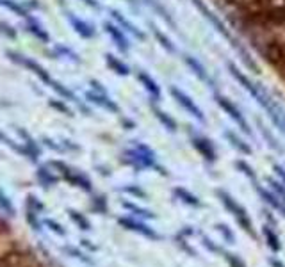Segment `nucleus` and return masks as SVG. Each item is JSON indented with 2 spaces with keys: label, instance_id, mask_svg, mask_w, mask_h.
Wrapping results in <instances>:
<instances>
[{
  "label": "nucleus",
  "instance_id": "nucleus-13",
  "mask_svg": "<svg viewBox=\"0 0 285 267\" xmlns=\"http://www.w3.org/2000/svg\"><path fill=\"white\" fill-rule=\"evenodd\" d=\"M202 244L205 246V248H207L210 253H216V255H221V253H223V248L216 244L212 239H208L207 235H202Z\"/></svg>",
  "mask_w": 285,
  "mask_h": 267
},
{
  "label": "nucleus",
  "instance_id": "nucleus-16",
  "mask_svg": "<svg viewBox=\"0 0 285 267\" xmlns=\"http://www.w3.org/2000/svg\"><path fill=\"white\" fill-rule=\"evenodd\" d=\"M107 63H109V66H112V68H114L116 73H121V75H125L127 71H128V70H127V66L121 64L120 61H116L112 55H107Z\"/></svg>",
  "mask_w": 285,
  "mask_h": 267
},
{
  "label": "nucleus",
  "instance_id": "nucleus-24",
  "mask_svg": "<svg viewBox=\"0 0 285 267\" xmlns=\"http://www.w3.org/2000/svg\"><path fill=\"white\" fill-rule=\"evenodd\" d=\"M125 191L130 192V194H134V196H139V198H144V196H146V194H144L141 189H136V187H127Z\"/></svg>",
  "mask_w": 285,
  "mask_h": 267
},
{
  "label": "nucleus",
  "instance_id": "nucleus-26",
  "mask_svg": "<svg viewBox=\"0 0 285 267\" xmlns=\"http://www.w3.org/2000/svg\"><path fill=\"white\" fill-rule=\"evenodd\" d=\"M274 173L278 174V178L282 182H284V186H285V169L284 168H280V166H274Z\"/></svg>",
  "mask_w": 285,
  "mask_h": 267
},
{
  "label": "nucleus",
  "instance_id": "nucleus-25",
  "mask_svg": "<svg viewBox=\"0 0 285 267\" xmlns=\"http://www.w3.org/2000/svg\"><path fill=\"white\" fill-rule=\"evenodd\" d=\"M268 264L271 267H285V264L282 260H278V258H274V256H269V260H268Z\"/></svg>",
  "mask_w": 285,
  "mask_h": 267
},
{
  "label": "nucleus",
  "instance_id": "nucleus-14",
  "mask_svg": "<svg viewBox=\"0 0 285 267\" xmlns=\"http://www.w3.org/2000/svg\"><path fill=\"white\" fill-rule=\"evenodd\" d=\"M139 79L142 80V84L146 86V89H148L150 93L154 94V96H159V87L155 86V82L152 80V79H150L148 75H144V73H141V75H139Z\"/></svg>",
  "mask_w": 285,
  "mask_h": 267
},
{
  "label": "nucleus",
  "instance_id": "nucleus-12",
  "mask_svg": "<svg viewBox=\"0 0 285 267\" xmlns=\"http://www.w3.org/2000/svg\"><path fill=\"white\" fill-rule=\"evenodd\" d=\"M226 137H228V141L232 142V146L237 148L239 152H242V153H252V148L248 146V144H246V142H244V141H242V139H239V137H236V136H234V134H230V132L226 134Z\"/></svg>",
  "mask_w": 285,
  "mask_h": 267
},
{
  "label": "nucleus",
  "instance_id": "nucleus-8",
  "mask_svg": "<svg viewBox=\"0 0 285 267\" xmlns=\"http://www.w3.org/2000/svg\"><path fill=\"white\" fill-rule=\"evenodd\" d=\"M221 256H223V258L226 260L228 267H248L246 264H244V260H242V258H241L239 255H236V253H230V251L223 250Z\"/></svg>",
  "mask_w": 285,
  "mask_h": 267
},
{
  "label": "nucleus",
  "instance_id": "nucleus-7",
  "mask_svg": "<svg viewBox=\"0 0 285 267\" xmlns=\"http://www.w3.org/2000/svg\"><path fill=\"white\" fill-rule=\"evenodd\" d=\"M218 104H220L221 107H223V109H225L226 112H228V114H230L232 118H234V120L239 121V123H241V126H242V128H244V130L250 132V130H248V126H246V121L242 120L241 112H239V110H237L236 107H234V105H232L230 102H228V100H226V98H218Z\"/></svg>",
  "mask_w": 285,
  "mask_h": 267
},
{
  "label": "nucleus",
  "instance_id": "nucleus-22",
  "mask_svg": "<svg viewBox=\"0 0 285 267\" xmlns=\"http://www.w3.org/2000/svg\"><path fill=\"white\" fill-rule=\"evenodd\" d=\"M45 224H47V226H50V230H52V232H55L57 235H66L64 228H63L61 224L55 223V221H52V219H45Z\"/></svg>",
  "mask_w": 285,
  "mask_h": 267
},
{
  "label": "nucleus",
  "instance_id": "nucleus-4",
  "mask_svg": "<svg viewBox=\"0 0 285 267\" xmlns=\"http://www.w3.org/2000/svg\"><path fill=\"white\" fill-rule=\"evenodd\" d=\"M192 146L202 153V157L205 158V160H208V162H214V160H216V150H214V146L210 144V141L203 139V137H194V139H192Z\"/></svg>",
  "mask_w": 285,
  "mask_h": 267
},
{
  "label": "nucleus",
  "instance_id": "nucleus-20",
  "mask_svg": "<svg viewBox=\"0 0 285 267\" xmlns=\"http://www.w3.org/2000/svg\"><path fill=\"white\" fill-rule=\"evenodd\" d=\"M176 242H178V246H180V248H182V250H184V251H186L187 255H191V256H198V253H196V251H194V250H192L191 246L187 244L186 239H184V237H176Z\"/></svg>",
  "mask_w": 285,
  "mask_h": 267
},
{
  "label": "nucleus",
  "instance_id": "nucleus-10",
  "mask_svg": "<svg viewBox=\"0 0 285 267\" xmlns=\"http://www.w3.org/2000/svg\"><path fill=\"white\" fill-rule=\"evenodd\" d=\"M68 214H70L71 221H73V223H77L80 230H84V232H86V230H91V224H89V221L84 218L82 214L75 212V210H68Z\"/></svg>",
  "mask_w": 285,
  "mask_h": 267
},
{
  "label": "nucleus",
  "instance_id": "nucleus-6",
  "mask_svg": "<svg viewBox=\"0 0 285 267\" xmlns=\"http://www.w3.org/2000/svg\"><path fill=\"white\" fill-rule=\"evenodd\" d=\"M173 194H175L178 200H182L186 205H191V207H202V202H200L194 194H191L187 189H184V187H176V189H173Z\"/></svg>",
  "mask_w": 285,
  "mask_h": 267
},
{
  "label": "nucleus",
  "instance_id": "nucleus-15",
  "mask_svg": "<svg viewBox=\"0 0 285 267\" xmlns=\"http://www.w3.org/2000/svg\"><path fill=\"white\" fill-rule=\"evenodd\" d=\"M268 182H269V186L274 189L276 196H278L280 200L285 203V187H284V182H276V180H273V178H268Z\"/></svg>",
  "mask_w": 285,
  "mask_h": 267
},
{
  "label": "nucleus",
  "instance_id": "nucleus-11",
  "mask_svg": "<svg viewBox=\"0 0 285 267\" xmlns=\"http://www.w3.org/2000/svg\"><path fill=\"white\" fill-rule=\"evenodd\" d=\"M216 230L221 234V237H223L225 242H228V244H236V235H234V232L228 228V224H221V223L216 224Z\"/></svg>",
  "mask_w": 285,
  "mask_h": 267
},
{
  "label": "nucleus",
  "instance_id": "nucleus-1",
  "mask_svg": "<svg viewBox=\"0 0 285 267\" xmlns=\"http://www.w3.org/2000/svg\"><path fill=\"white\" fill-rule=\"evenodd\" d=\"M216 196H218V200L221 202V205L228 210V212L236 218L237 224L241 226L244 232H246L248 235H252V239L257 240L258 239V235L257 232H255V228H253V223H252V219L248 218V212H246V208L242 207L241 203H237V200H234V198L228 194L226 191H221V189H218L216 191Z\"/></svg>",
  "mask_w": 285,
  "mask_h": 267
},
{
  "label": "nucleus",
  "instance_id": "nucleus-3",
  "mask_svg": "<svg viewBox=\"0 0 285 267\" xmlns=\"http://www.w3.org/2000/svg\"><path fill=\"white\" fill-rule=\"evenodd\" d=\"M171 93H173V96L176 98V102L184 107L186 110H189L192 116H196L198 120L203 121V114H202V110L198 109L196 105H194V102H191V98L187 96V94H184L182 91H178V89H175V87H171Z\"/></svg>",
  "mask_w": 285,
  "mask_h": 267
},
{
  "label": "nucleus",
  "instance_id": "nucleus-18",
  "mask_svg": "<svg viewBox=\"0 0 285 267\" xmlns=\"http://www.w3.org/2000/svg\"><path fill=\"white\" fill-rule=\"evenodd\" d=\"M107 31L112 34V38H114L116 41H120V47H121V48H127V39L123 38V34L118 32V31H114V27H112V25H107Z\"/></svg>",
  "mask_w": 285,
  "mask_h": 267
},
{
  "label": "nucleus",
  "instance_id": "nucleus-5",
  "mask_svg": "<svg viewBox=\"0 0 285 267\" xmlns=\"http://www.w3.org/2000/svg\"><path fill=\"white\" fill-rule=\"evenodd\" d=\"M262 235H264V239H266L268 248L273 251V253H280V251H282V242H280V237H278V234L274 232V228L271 226V224H264Z\"/></svg>",
  "mask_w": 285,
  "mask_h": 267
},
{
  "label": "nucleus",
  "instance_id": "nucleus-17",
  "mask_svg": "<svg viewBox=\"0 0 285 267\" xmlns=\"http://www.w3.org/2000/svg\"><path fill=\"white\" fill-rule=\"evenodd\" d=\"M236 168H237V169H241L242 173L246 174V176H250V178H252V180L255 182V173H253V169L250 168V166H248V164L244 162V160H239V162H236Z\"/></svg>",
  "mask_w": 285,
  "mask_h": 267
},
{
  "label": "nucleus",
  "instance_id": "nucleus-23",
  "mask_svg": "<svg viewBox=\"0 0 285 267\" xmlns=\"http://www.w3.org/2000/svg\"><path fill=\"white\" fill-rule=\"evenodd\" d=\"M0 207L4 208L6 212H9V214H15V208H13V205H11V202L7 200V196H4L2 192H0Z\"/></svg>",
  "mask_w": 285,
  "mask_h": 267
},
{
  "label": "nucleus",
  "instance_id": "nucleus-9",
  "mask_svg": "<svg viewBox=\"0 0 285 267\" xmlns=\"http://www.w3.org/2000/svg\"><path fill=\"white\" fill-rule=\"evenodd\" d=\"M123 207H125L127 210H130V212H134L136 216H139V218L155 219V214H154V212H150V210H146V208H141V207H137V205H132V203H128V202H123Z\"/></svg>",
  "mask_w": 285,
  "mask_h": 267
},
{
  "label": "nucleus",
  "instance_id": "nucleus-19",
  "mask_svg": "<svg viewBox=\"0 0 285 267\" xmlns=\"http://www.w3.org/2000/svg\"><path fill=\"white\" fill-rule=\"evenodd\" d=\"M157 118H159L160 121H162V123H164L166 126H168V128H170L171 132H175L176 130V123L173 120H171V118H168V116L164 114V112H157Z\"/></svg>",
  "mask_w": 285,
  "mask_h": 267
},
{
  "label": "nucleus",
  "instance_id": "nucleus-2",
  "mask_svg": "<svg viewBox=\"0 0 285 267\" xmlns=\"http://www.w3.org/2000/svg\"><path fill=\"white\" fill-rule=\"evenodd\" d=\"M118 223H120L123 228L130 230V232H136V234H141L142 237H146V239H152V240L160 239V235L157 234L154 228H150L148 224L141 223V221H136V219H130V218H120L118 219Z\"/></svg>",
  "mask_w": 285,
  "mask_h": 267
},
{
  "label": "nucleus",
  "instance_id": "nucleus-27",
  "mask_svg": "<svg viewBox=\"0 0 285 267\" xmlns=\"http://www.w3.org/2000/svg\"><path fill=\"white\" fill-rule=\"evenodd\" d=\"M80 242H82V246H86V248H89V250H96V246H93V244H89V240H86V239H82L80 240Z\"/></svg>",
  "mask_w": 285,
  "mask_h": 267
},
{
  "label": "nucleus",
  "instance_id": "nucleus-21",
  "mask_svg": "<svg viewBox=\"0 0 285 267\" xmlns=\"http://www.w3.org/2000/svg\"><path fill=\"white\" fill-rule=\"evenodd\" d=\"M38 176H39V180L43 182L45 186H50V184H54V182H55L54 176H50V173H48V171H45V168L39 169Z\"/></svg>",
  "mask_w": 285,
  "mask_h": 267
}]
</instances>
